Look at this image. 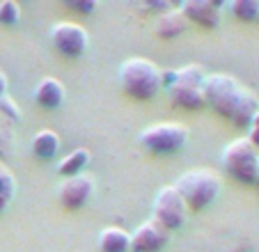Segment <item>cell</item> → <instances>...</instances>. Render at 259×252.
I'll return each instance as SVG.
<instances>
[{
  "instance_id": "cell-1",
  "label": "cell",
  "mask_w": 259,
  "mask_h": 252,
  "mask_svg": "<svg viewBox=\"0 0 259 252\" xmlns=\"http://www.w3.org/2000/svg\"><path fill=\"white\" fill-rule=\"evenodd\" d=\"M252 90L243 88L230 73H209L204 80V106L213 108L218 115L234 119L239 108L248 101Z\"/></svg>"
},
{
  "instance_id": "cell-2",
  "label": "cell",
  "mask_w": 259,
  "mask_h": 252,
  "mask_svg": "<svg viewBox=\"0 0 259 252\" xmlns=\"http://www.w3.org/2000/svg\"><path fill=\"white\" fill-rule=\"evenodd\" d=\"M119 85L131 99L138 101H149L163 88L161 69L145 58H131L119 69Z\"/></svg>"
},
{
  "instance_id": "cell-3",
  "label": "cell",
  "mask_w": 259,
  "mask_h": 252,
  "mask_svg": "<svg viewBox=\"0 0 259 252\" xmlns=\"http://www.w3.org/2000/svg\"><path fill=\"white\" fill-rule=\"evenodd\" d=\"M175 188L191 211H202L218 197L220 177L211 170H191L175 181Z\"/></svg>"
},
{
  "instance_id": "cell-4",
  "label": "cell",
  "mask_w": 259,
  "mask_h": 252,
  "mask_svg": "<svg viewBox=\"0 0 259 252\" xmlns=\"http://www.w3.org/2000/svg\"><path fill=\"white\" fill-rule=\"evenodd\" d=\"M206 76H209L206 69L197 62L177 69V78L170 88L172 103L184 108V110H200V108H204V80H206Z\"/></svg>"
},
{
  "instance_id": "cell-5",
  "label": "cell",
  "mask_w": 259,
  "mask_h": 252,
  "mask_svg": "<svg viewBox=\"0 0 259 252\" xmlns=\"http://www.w3.org/2000/svg\"><path fill=\"white\" fill-rule=\"evenodd\" d=\"M223 165L230 177H234L241 184H257V163L259 154L257 147L248 140V138H236L223 149Z\"/></svg>"
},
{
  "instance_id": "cell-6",
  "label": "cell",
  "mask_w": 259,
  "mask_h": 252,
  "mask_svg": "<svg viewBox=\"0 0 259 252\" xmlns=\"http://www.w3.org/2000/svg\"><path fill=\"white\" fill-rule=\"evenodd\" d=\"M188 129L177 121H161L147 126L140 133V145L152 154H177L186 147Z\"/></svg>"
},
{
  "instance_id": "cell-7",
  "label": "cell",
  "mask_w": 259,
  "mask_h": 252,
  "mask_svg": "<svg viewBox=\"0 0 259 252\" xmlns=\"http://www.w3.org/2000/svg\"><path fill=\"white\" fill-rule=\"evenodd\" d=\"M186 216H188V206H186V202H184V197L177 193L175 186H165V188L158 190L156 199H154L152 220H156L167 232H175V229L184 227Z\"/></svg>"
},
{
  "instance_id": "cell-8",
  "label": "cell",
  "mask_w": 259,
  "mask_h": 252,
  "mask_svg": "<svg viewBox=\"0 0 259 252\" xmlns=\"http://www.w3.org/2000/svg\"><path fill=\"white\" fill-rule=\"evenodd\" d=\"M51 41H53V46L58 49V53L67 55V58H80L90 44V37L83 25L64 21V23L53 25V30H51Z\"/></svg>"
},
{
  "instance_id": "cell-9",
  "label": "cell",
  "mask_w": 259,
  "mask_h": 252,
  "mask_svg": "<svg viewBox=\"0 0 259 252\" xmlns=\"http://www.w3.org/2000/svg\"><path fill=\"white\" fill-rule=\"evenodd\" d=\"M92 195H94V179L88 175L69 177L58 188V197H60V202H62V206L71 208V211L83 208L85 204L92 199Z\"/></svg>"
},
{
  "instance_id": "cell-10",
  "label": "cell",
  "mask_w": 259,
  "mask_h": 252,
  "mask_svg": "<svg viewBox=\"0 0 259 252\" xmlns=\"http://www.w3.org/2000/svg\"><path fill=\"white\" fill-rule=\"evenodd\" d=\"M167 243L170 232L156 220H147L131 234V252H161Z\"/></svg>"
},
{
  "instance_id": "cell-11",
  "label": "cell",
  "mask_w": 259,
  "mask_h": 252,
  "mask_svg": "<svg viewBox=\"0 0 259 252\" xmlns=\"http://www.w3.org/2000/svg\"><path fill=\"white\" fill-rule=\"evenodd\" d=\"M220 10L223 3L218 0H184L179 7L186 21H193L202 28H215L220 23Z\"/></svg>"
},
{
  "instance_id": "cell-12",
  "label": "cell",
  "mask_w": 259,
  "mask_h": 252,
  "mask_svg": "<svg viewBox=\"0 0 259 252\" xmlns=\"http://www.w3.org/2000/svg\"><path fill=\"white\" fill-rule=\"evenodd\" d=\"M64 97H67V90H64L62 80H58V78H44L34 88V101L46 110L60 108L64 103Z\"/></svg>"
},
{
  "instance_id": "cell-13",
  "label": "cell",
  "mask_w": 259,
  "mask_h": 252,
  "mask_svg": "<svg viewBox=\"0 0 259 252\" xmlns=\"http://www.w3.org/2000/svg\"><path fill=\"white\" fill-rule=\"evenodd\" d=\"M101 252H131V234L122 227H106L99 234Z\"/></svg>"
},
{
  "instance_id": "cell-14",
  "label": "cell",
  "mask_w": 259,
  "mask_h": 252,
  "mask_svg": "<svg viewBox=\"0 0 259 252\" xmlns=\"http://www.w3.org/2000/svg\"><path fill=\"white\" fill-rule=\"evenodd\" d=\"M186 28H188V21L179 10L163 12V14L158 16V21H156V32H158V37H163V39L179 37Z\"/></svg>"
},
{
  "instance_id": "cell-15",
  "label": "cell",
  "mask_w": 259,
  "mask_h": 252,
  "mask_svg": "<svg viewBox=\"0 0 259 252\" xmlns=\"http://www.w3.org/2000/svg\"><path fill=\"white\" fill-rule=\"evenodd\" d=\"M90 160H92V154H90L88 149H76V151H71L69 156H64V158L60 160L58 175L64 177V179H69V177H78V175H83V170L90 165Z\"/></svg>"
},
{
  "instance_id": "cell-16",
  "label": "cell",
  "mask_w": 259,
  "mask_h": 252,
  "mask_svg": "<svg viewBox=\"0 0 259 252\" xmlns=\"http://www.w3.org/2000/svg\"><path fill=\"white\" fill-rule=\"evenodd\" d=\"M60 151V136L55 131H39L32 138V154L37 158H53Z\"/></svg>"
},
{
  "instance_id": "cell-17",
  "label": "cell",
  "mask_w": 259,
  "mask_h": 252,
  "mask_svg": "<svg viewBox=\"0 0 259 252\" xmlns=\"http://www.w3.org/2000/svg\"><path fill=\"white\" fill-rule=\"evenodd\" d=\"M230 10L239 21H257L259 0H234L230 5Z\"/></svg>"
},
{
  "instance_id": "cell-18",
  "label": "cell",
  "mask_w": 259,
  "mask_h": 252,
  "mask_svg": "<svg viewBox=\"0 0 259 252\" xmlns=\"http://www.w3.org/2000/svg\"><path fill=\"white\" fill-rule=\"evenodd\" d=\"M14 190H16V179L5 165L0 163V197H5L7 202H12L14 197Z\"/></svg>"
},
{
  "instance_id": "cell-19",
  "label": "cell",
  "mask_w": 259,
  "mask_h": 252,
  "mask_svg": "<svg viewBox=\"0 0 259 252\" xmlns=\"http://www.w3.org/2000/svg\"><path fill=\"white\" fill-rule=\"evenodd\" d=\"M21 19V7L14 0H5L0 3V23L3 25H14Z\"/></svg>"
},
{
  "instance_id": "cell-20",
  "label": "cell",
  "mask_w": 259,
  "mask_h": 252,
  "mask_svg": "<svg viewBox=\"0 0 259 252\" xmlns=\"http://www.w3.org/2000/svg\"><path fill=\"white\" fill-rule=\"evenodd\" d=\"M0 115L7 117V119H12V121L19 119V108H16V103L12 101L10 97H3V99H0Z\"/></svg>"
},
{
  "instance_id": "cell-21",
  "label": "cell",
  "mask_w": 259,
  "mask_h": 252,
  "mask_svg": "<svg viewBox=\"0 0 259 252\" xmlns=\"http://www.w3.org/2000/svg\"><path fill=\"white\" fill-rule=\"evenodd\" d=\"M67 7H71L76 12H94L97 3L94 0H67Z\"/></svg>"
},
{
  "instance_id": "cell-22",
  "label": "cell",
  "mask_w": 259,
  "mask_h": 252,
  "mask_svg": "<svg viewBox=\"0 0 259 252\" xmlns=\"http://www.w3.org/2000/svg\"><path fill=\"white\" fill-rule=\"evenodd\" d=\"M248 140L252 142L254 147H259V112L252 117V121H250V126H248Z\"/></svg>"
},
{
  "instance_id": "cell-23",
  "label": "cell",
  "mask_w": 259,
  "mask_h": 252,
  "mask_svg": "<svg viewBox=\"0 0 259 252\" xmlns=\"http://www.w3.org/2000/svg\"><path fill=\"white\" fill-rule=\"evenodd\" d=\"M7 97V76L0 71V99Z\"/></svg>"
},
{
  "instance_id": "cell-24",
  "label": "cell",
  "mask_w": 259,
  "mask_h": 252,
  "mask_svg": "<svg viewBox=\"0 0 259 252\" xmlns=\"http://www.w3.org/2000/svg\"><path fill=\"white\" fill-rule=\"evenodd\" d=\"M7 204H10V202H7L5 197H0V214H3V211H5V208H7Z\"/></svg>"
},
{
  "instance_id": "cell-25",
  "label": "cell",
  "mask_w": 259,
  "mask_h": 252,
  "mask_svg": "<svg viewBox=\"0 0 259 252\" xmlns=\"http://www.w3.org/2000/svg\"><path fill=\"white\" fill-rule=\"evenodd\" d=\"M257 184H259V163H257Z\"/></svg>"
},
{
  "instance_id": "cell-26",
  "label": "cell",
  "mask_w": 259,
  "mask_h": 252,
  "mask_svg": "<svg viewBox=\"0 0 259 252\" xmlns=\"http://www.w3.org/2000/svg\"><path fill=\"white\" fill-rule=\"evenodd\" d=\"M257 23H259V14H257Z\"/></svg>"
}]
</instances>
